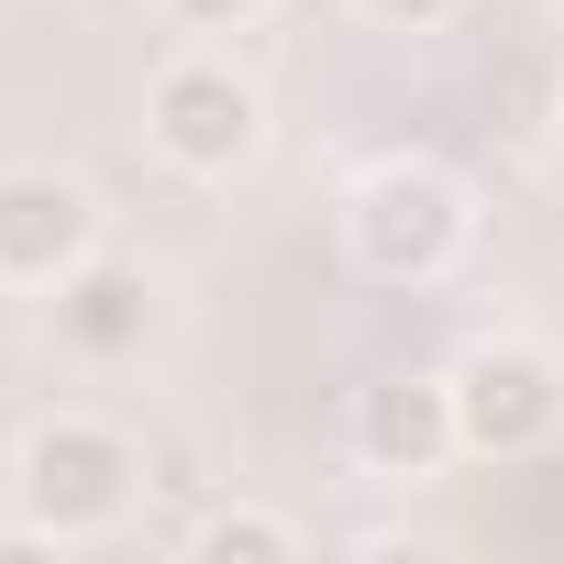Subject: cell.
<instances>
[{
  "instance_id": "6da1fadb",
  "label": "cell",
  "mask_w": 564,
  "mask_h": 564,
  "mask_svg": "<svg viewBox=\"0 0 564 564\" xmlns=\"http://www.w3.org/2000/svg\"><path fill=\"white\" fill-rule=\"evenodd\" d=\"M454 232H465V210H454V188L421 177V166H399V177H377V188L355 199V243H366L377 276H421Z\"/></svg>"
},
{
  "instance_id": "7a4b0ae2",
  "label": "cell",
  "mask_w": 564,
  "mask_h": 564,
  "mask_svg": "<svg viewBox=\"0 0 564 564\" xmlns=\"http://www.w3.org/2000/svg\"><path fill=\"white\" fill-rule=\"evenodd\" d=\"M34 520H56V531H89V520H111L122 509V487H133V454L111 443V432H45L34 443Z\"/></svg>"
},
{
  "instance_id": "3957f363",
  "label": "cell",
  "mask_w": 564,
  "mask_h": 564,
  "mask_svg": "<svg viewBox=\"0 0 564 564\" xmlns=\"http://www.w3.org/2000/svg\"><path fill=\"white\" fill-rule=\"evenodd\" d=\"M542 421H553V377L531 355H476L454 377V432H476L487 454H520Z\"/></svg>"
},
{
  "instance_id": "277c9868",
  "label": "cell",
  "mask_w": 564,
  "mask_h": 564,
  "mask_svg": "<svg viewBox=\"0 0 564 564\" xmlns=\"http://www.w3.org/2000/svg\"><path fill=\"white\" fill-rule=\"evenodd\" d=\"M155 133H166L188 166H232V155L254 144V100H243L221 67H177V78L155 89Z\"/></svg>"
},
{
  "instance_id": "5b68a950",
  "label": "cell",
  "mask_w": 564,
  "mask_h": 564,
  "mask_svg": "<svg viewBox=\"0 0 564 564\" xmlns=\"http://www.w3.org/2000/svg\"><path fill=\"white\" fill-rule=\"evenodd\" d=\"M78 232H89V210L67 177H0V265L12 276H56L78 254Z\"/></svg>"
},
{
  "instance_id": "8992f818",
  "label": "cell",
  "mask_w": 564,
  "mask_h": 564,
  "mask_svg": "<svg viewBox=\"0 0 564 564\" xmlns=\"http://www.w3.org/2000/svg\"><path fill=\"white\" fill-rule=\"evenodd\" d=\"M443 432H454V399L443 388H377L366 399V454L377 465H432Z\"/></svg>"
},
{
  "instance_id": "52a82bcc",
  "label": "cell",
  "mask_w": 564,
  "mask_h": 564,
  "mask_svg": "<svg viewBox=\"0 0 564 564\" xmlns=\"http://www.w3.org/2000/svg\"><path fill=\"white\" fill-rule=\"evenodd\" d=\"M67 344H89V355H133V344H144V276L89 265L78 289H67Z\"/></svg>"
},
{
  "instance_id": "ba28073f",
  "label": "cell",
  "mask_w": 564,
  "mask_h": 564,
  "mask_svg": "<svg viewBox=\"0 0 564 564\" xmlns=\"http://www.w3.org/2000/svg\"><path fill=\"white\" fill-rule=\"evenodd\" d=\"M210 553H289L276 520H210Z\"/></svg>"
},
{
  "instance_id": "9c48e42d",
  "label": "cell",
  "mask_w": 564,
  "mask_h": 564,
  "mask_svg": "<svg viewBox=\"0 0 564 564\" xmlns=\"http://www.w3.org/2000/svg\"><path fill=\"white\" fill-rule=\"evenodd\" d=\"M166 12H188V23H232L243 0H166Z\"/></svg>"
},
{
  "instance_id": "30bf717a",
  "label": "cell",
  "mask_w": 564,
  "mask_h": 564,
  "mask_svg": "<svg viewBox=\"0 0 564 564\" xmlns=\"http://www.w3.org/2000/svg\"><path fill=\"white\" fill-rule=\"evenodd\" d=\"M377 12H399V23H432V12H443V0H377Z\"/></svg>"
}]
</instances>
